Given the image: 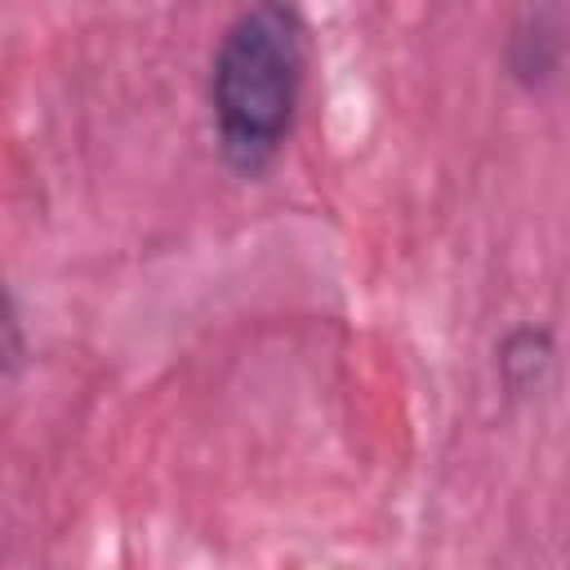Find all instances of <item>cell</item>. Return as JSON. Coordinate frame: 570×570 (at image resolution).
I'll return each mask as SVG.
<instances>
[{"label":"cell","mask_w":570,"mask_h":570,"mask_svg":"<svg viewBox=\"0 0 570 570\" xmlns=\"http://www.w3.org/2000/svg\"><path fill=\"white\" fill-rule=\"evenodd\" d=\"M307 18L276 0L236 9L218 31L205 107L214 151L236 178H263L285 156L307 89Z\"/></svg>","instance_id":"6da1fadb"},{"label":"cell","mask_w":570,"mask_h":570,"mask_svg":"<svg viewBox=\"0 0 570 570\" xmlns=\"http://www.w3.org/2000/svg\"><path fill=\"white\" fill-rule=\"evenodd\" d=\"M566 62V9L539 4L521 9L503 36V71L525 94H543Z\"/></svg>","instance_id":"7a4b0ae2"},{"label":"cell","mask_w":570,"mask_h":570,"mask_svg":"<svg viewBox=\"0 0 570 570\" xmlns=\"http://www.w3.org/2000/svg\"><path fill=\"white\" fill-rule=\"evenodd\" d=\"M557 365V334L543 321H517L494 343V383L517 405L543 392Z\"/></svg>","instance_id":"3957f363"},{"label":"cell","mask_w":570,"mask_h":570,"mask_svg":"<svg viewBox=\"0 0 570 570\" xmlns=\"http://www.w3.org/2000/svg\"><path fill=\"white\" fill-rule=\"evenodd\" d=\"M27 361V330H22V312H18V298L0 272V379L18 374Z\"/></svg>","instance_id":"277c9868"}]
</instances>
